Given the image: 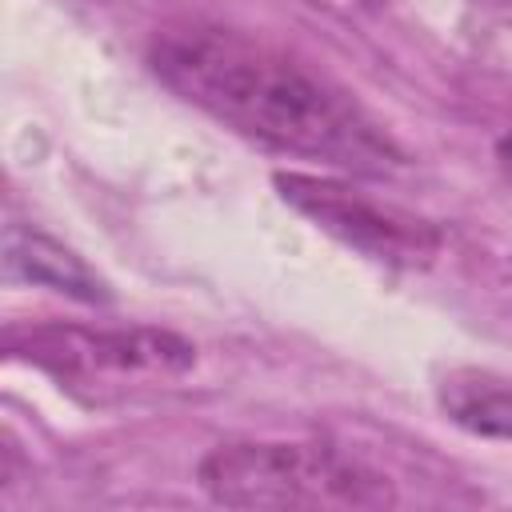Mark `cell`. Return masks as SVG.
<instances>
[{"instance_id": "cell-1", "label": "cell", "mask_w": 512, "mask_h": 512, "mask_svg": "<svg viewBox=\"0 0 512 512\" xmlns=\"http://www.w3.org/2000/svg\"><path fill=\"white\" fill-rule=\"evenodd\" d=\"M156 76L228 128L344 172H388L396 144L364 108L304 60L216 24L164 28L152 40Z\"/></svg>"}, {"instance_id": "cell-2", "label": "cell", "mask_w": 512, "mask_h": 512, "mask_svg": "<svg viewBox=\"0 0 512 512\" xmlns=\"http://www.w3.org/2000/svg\"><path fill=\"white\" fill-rule=\"evenodd\" d=\"M196 476L228 508H384L396 500L392 484L364 460L300 440L220 444L200 460Z\"/></svg>"}, {"instance_id": "cell-3", "label": "cell", "mask_w": 512, "mask_h": 512, "mask_svg": "<svg viewBox=\"0 0 512 512\" xmlns=\"http://www.w3.org/2000/svg\"><path fill=\"white\" fill-rule=\"evenodd\" d=\"M276 188L316 228L332 232L336 240H344L348 248H356L380 264L420 268L440 248V232L428 220H420L396 204H384L376 196H364L344 180L308 176V172H280Z\"/></svg>"}, {"instance_id": "cell-4", "label": "cell", "mask_w": 512, "mask_h": 512, "mask_svg": "<svg viewBox=\"0 0 512 512\" xmlns=\"http://www.w3.org/2000/svg\"><path fill=\"white\" fill-rule=\"evenodd\" d=\"M32 364L80 384H128V380H172L192 368L196 352L188 340L160 328H32L16 344Z\"/></svg>"}, {"instance_id": "cell-5", "label": "cell", "mask_w": 512, "mask_h": 512, "mask_svg": "<svg viewBox=\"0 0 512 512\" xmlns=\"http://www.w3.org/2000/svg\"><path fill=\"white\" fill-rule=\"evenodd\" d=\"M4 268H8V276L68 292L76 300H108V284L76 252H68L64 244H56L44 232H32L20 224H12L4 232Z\"/></svg>"}, {"instance_id": "cell-6", "label": "cell", "mask_w": 512, "mask_h": 512, "mask_svg": "<svg viewBox=\"0 0 512 512\" xmlns=\"http://www.w3.org/2000/svg\"><path fill=\"white\" fill-rule=\"evenodd\" d=\"M436 396L452 424L476 436L512 440V376L484 368H456L440 380Z\"/></svg>"}, {"instance_id": "cell-7", "label": "cell", "mask_w": 512, "mask_h": 512, "mask_svg": "<svg viewBox=\"0 0 512 512\" xmlns=\"http://www.w3.org/2000/svg\"><path fill=\"white\" fill-rule=\"evenodd\" d=\"M500 160L508 164V172H512V136L508 140H500Z\"/></svg>"}]
</instances>
